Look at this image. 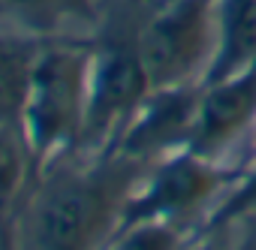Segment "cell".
Segmentation results:
<instances>
[{"label":"cell","mask_w":256,"mask_h":250,"mask_svg":"<svg viewBox=\"0 0 256 250\" xmlns=\"http://www.w3.org/2000/svg\"><path fill=\"white\" fill-rule=\"evenodd\" d=\"M148 169L118 148L60 160L34 178L12 223V250H102Z\"/></svg>","instance_id":"cell-1"},{"label":"cell","mask_w":256,"mask_h":250,"mask_svg":"<svg viewBox=\"0 0 256 250\" xmlns=\"http://www.w3.org/2000/svg\"><path fill=\"white\" fill-rule=\"evenodd\" d=\"M90 42L46 36L34 70L22 133L34 157V178L82 151L90 100Z\"/></svg>","instance_id":"cell-2"},{"label":"cell","mask_w":256,"mask_h":250,"mask_svg":"<svg viewBox=\"0 0 256 250\" xmlns=\"http://www.w3.org/2000/svg\"><path fill=\"white\" fill-rule=\"evenodd\" d=\"M145 16H133V6L124 12L118 10L90 42V100L78 154L112 148L133 114L142 108V102L154 94L139 52V30Z\"/></svg>","instance_id":"cell-3"},{"label":"cell","mask_w":256,"mask_h":250,"mask_svg":"<svg viewBox=\"0 0 256 250\" xmlns=\"http://www.w3.org/2000/svg\"><path fill=\"white\" fill-rule=\"evenodd\" d=\"M247 166L232 169L220 160L193 154L187 148L172 151L151 163V169L126 202L118 229L136 223H172L199 232L205 220L235 190Z\"/></svg>","instance_id":"cell-4"},{"label":"cell","mask_w":256,"mask_h":250,"mask_svg":"<svg viewBox=\"0 0 256 250\" xmlns=\"http://www.w3.org/2000/svg\"><path fill=\"white\" fill-rule=\"evenodd\" d=\"M151 90L202 84L217 52V0H160L139 30Z\"/></svg>","instance_id":"cell-5"},{"label":"cell","mask_w":256,"mask_h":250,"mask_svg":"<svg viewBox=\"0 0 256 250\" xmlns=\"http://www.w3.org/2000/svg\"><path fill=\"white\" fill-rule=\"evenodd\" d=\"M256 127V66L199 88L187 151L220 160L247 130Z\"/></svg>","instance_id":"cell-6"},{"label":"cell","mask_w":256,"mask_h":250,"mask_svg":"<svg viewBox=\"0 0 256 250\" xmlns=\"http://www.w3.org/2000/svg\"><path fill=\"white\" fill-rule=\"evenodd\" d=\"M199 88L202 84L154 90L112 148L145 163H157L160 157L187 148L193 118H196V102H199Z\"/></svg>","instance_id":"cell-7"},{"label":"cell","mask_w":256,"mask_h":250,"mask_svg":"<svg viewBox=\"0 0 256 250\" xmlns=\"http://www.w3.org/2000/svg\"><path fill=\"white\" fill-rule=\"evenodd\" d=\"M46 36L28 28L0 30V127H18Z\"/></svg>","instance_id":"cell-8"},{"label":"cell","mask_w":256,"mask_h":250,"mask_svg":"<svg viewBox=\"0 0 256 250\" xmlns=\"http://www.w3.org/2000/svg\"><path fill=\"white\" fill-rule=\"evenodd\" d=\"M256 66V0H217V52L202 84Z\"/></svg>","instance_id":"cell-9"},{"label":"cell","mask_w":256,"mask_h":250,"mask_svg":"<svg viewBox=\"0 0 256 250\" xmlns=\"http://www.w3.org/2000/svg\"><path fill=\"white\" fill-rule=\"evenodd\" d=\"M34 184V157L18 127H0V238L12 250V223Z\"/></svg>","instance_id":"cell-10"},{"label":"cell","mask_w":256,"mask_h":250,"mask_svg":"<svg viewBox=\"0 0 256 250\" xmlns=\"http://www.w3.org/2000/svg\"><path fill=\"white\" fill-rule=\"evenodd\" d=\"M0 10L10 12L18 28L54 36L70 16L88 10V0H0Z\"/></svg>","instance_id":"cell-11"},{"label":"cell","mask_w":256,"mask_h":250,"mask_svg":"<svg viewBox=\"0 0 256 250\" xmlns=\"http://www.w3.org/2000/svg\"><path fill=\"white\" fill-rule=\"evenodd\" d=\"M196 232L172 223H136L118 229L102 250H184Z\"/></svg>","instance_id":"cell-12"},{"label":"cell","mask_w":256,"mask_h":250,"mask_svg":"<svg viewBox=\"0 0 256 250\" xmlns=\"http://www.w3.org/2000/svg\"><path fill=\"white\" fill-rule=\"evenodd\" d=\"M184 250H256V211L226 226L199 229Z\"/></svg>","instance_id":"cell-13"},{"label":"cell","mask_w":256,"mask_h":250,"mask_svg":"<svg viewBox=\"0 0 256 250\" xmlns=\"http://www.w3.org/2000/svg\"><path fill=\"white\" fill-rule=\"evenodd\" d=\"M0 250H10V247H6V241H4V238H0Z\"/></svg>","instance_id":"cell-14"}]
</instances>
